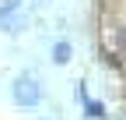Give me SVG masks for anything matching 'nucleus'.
Here are the masks:
<instances>
[{
    "label": "nucleus",
    "mask_w": 126,
    "mask_h": 120,
    "mask_svg": "<svg viewBox=\"0 0 126 120\" xmlns=\"http://www.w3.org/2000/svg\"><path fill=\"white\" fill-rule=\"evenodd\" d=\"M39 99H42L39 81L32 78V74H21V78L14 81V102H18V106H35Z\"/></svg>",
    "instance_id": "f257e3e1"
},
{
    "label": "nucleus",
    "mask_w": 126,
    "mask_h": 120,
    "mask_svg": "<svg viewBox=\"0 0 126 120\" xmlns=\"http://www.w3.org/2000/svg\"><path fill=\"white\" fill-rule=\"evenodd\" d=\"M21 11H18V0H7L4 7H0V28L4 32H18V25H21Z\"/></svg>",
    "instance_id": "f03ea898"
},
{
    "label": "nucleus",
    "mask_w": 126,
    "mask_h": 120,
    "mask_svg": "<svg viewBox=\"0 0 126 120\" xmlns=\"http://www.w3.org/2000/svg\"><path fill=\"white\" fill-rule=\"evenodd\" d=\"M53 60H56V64H67V60H70V42H56Z\"/></svg>",
    "instance_id": "7ed1b4c3"
},
{
    "label": "nucleus",
    "mask_w": 126,
    "mask_h": 120,
    "mask_svg": "<svg viewBox=\"0 0 126 120\" xmlns=\"http://www.w3.org/2000/svg\"><path fill=\"white\" fill-rule=\"evenodd\" d=\"M84 110H88V117H105V106H98L91 99H84Z\"/></svg>",
    "instance_id": "20e7f679"
},
{
    "label": "nucleus",
    "mask_w": 126,
    "mask_h": 120,
    "mask_svg": "<svg viewBox=\"0 0 126 120\" xmlns=\"http://www.w3.org/2000/svg\"><path fill=\"white\" fill-rule=\"evenodd\" d=\"M119 42H123V50H126V32H123V35H119Z\"/></svg>",
    "instance_id": "39448f33"
}]
</instances>
